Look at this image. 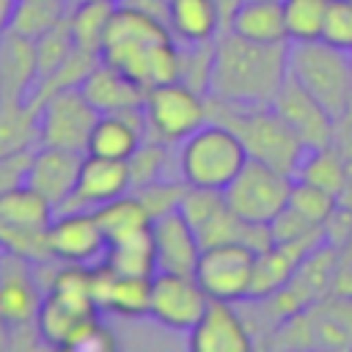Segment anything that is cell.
<instances>
[{"label": "cell", "instance_id": "obj_1", "mask_svg": "<svg viewBox=\"0 0 352 352\" xmlns=\"http://www.w3.org/2000/svg\"><path fill=\"white\" fill-rule=\"evenodd\" d=\"M289 74V41L261 44L223 30L212 47L209 99L231 107L272 104L280 82Z\"/></svg>", "mask_w": 352, "mask_h": 352}, {"label": "cell", "instance_id": "obj_2", "mask_svg": "<svg viewBox=\"0 0 352 352\" xmlns=\"http://www.w3.org/2000/svg\"><path fill=\"white\" fill-rule=\"evenodd\" d=\"M102 58L126 72L146 91L179 80V41L168 25L116 3Z\"/></svg>", "mask_w": 352, "mask_h": 352}, {"label": "cell", "instance_id": "obj_3", "mask_svg": "<svg viewBox=\"0 0 352 352\" xmlns=\"http://www.w3.org/2000/svg\"><path fill=\"white\" fill-rule=\"evenodd\" d=\"M206 102H209V118H217L226 126H231L236 132V138L242 140L250 160L267 162V165H272L289 176L297 173L308 148L286 126V121L272 110V104H267V107H231L223 102H212L209 96H206Z\"/></svg>", "mask_w": 352, "mask_h": 352}, {"label": "cell", "instance_id": "obj_4", "mask_svg": "<svg viewBox=\"0 0 352 352\" xmlns=\"http://www.w3.org/2000/svg\"><path fill=\"white\" fill-rule=\"evenodd\" d=\"M248 160L236 132L223 121L209 118L179 143V179L198 190H226Z\"/></svg>", "mask_w": 352, "mask_h": 352}, {"label": "cell", "instance_id": "obj_5", "mask_svg": "<svg viewBox=\"0 0 352 352\" xmlns=\"http://www.w3.org/2000/svg\"><path fill=\"white\" fill-rule=\"evenodd\" d=\"M289 74L336 118L352 110V52L316 41H289Z\"/></svg>", "mask_w": 352, "mask_h": 352}, {"label": "cell", "instance_id": "obj_6", "mask_svg": "<svg viewBox=\"0 0 352 352\" xmlns=\"http://www.w3.org/2000/svg\"><path fill=\"white\" fill-rule=\"evenodd\" d=\"M146 138L162 143H182L201 124L209 121V102L204 94L190 88L182 80H170L146 91L143 99Z\"/></svg>", "mask_w": 352, "mask_h": 352}, {"label": "cell", "instance_id": "obj_7", "mask_svg": "<svg viewBox=\"0 0 352 352\" xmlns=\"http://www.w3.org/2000/svg\"><path fill=\"white\" fill-rule=\"evenodd\" d=\"M292 184H294V176L267 162L248 160L245 168L236 173V179L223 190V195L242 220L270 226L289 206Z\"/></svg>", "mask_w": 352, "mask_h": 352}, {"label": "cell", "instance_id": "obj_8", "mask_svg": "<svg viewBox=\"0 0 352 352\" xmlns=\"http://www.w3.org/2000/svg\"><path fill=\"white\" fill-rule=\"evenodd\" d=\"M256 250L245 242H217L201 248L195 280L212 300L242 302L250 294Z\"/></svg>", "mask_w": 352, "mask_h": 352}, {"label": "cell", "instance_id": "obj_9", "mask_svg": "<svg viewBox=\"0 0 352 352\" xmlns=\"http://www.w3.org/2000/svg\"><path fill=\"white\" fill-rule=\"evenodd\" d=\"M96 118L99 113L85 99L80 85L55 91L38 107V146H58L85 154Z\"/></svg>", "mask_w": 352, "mask_h": 352}, {"label": "cell", "instance_id": "obj_10", "mask_svg": "<svg viewBox=\"0 0 352 352\" xmlns=\"http://www.w3.org/2000/svg\"><path fill=\"white\" fill-rule=\"evenodd\" d=\"M44 300V283L38 278L36 261L6 250L0 256V319L8 330L36 327V316Z\"/></svg>", "mask_w": 352, "mask_h": 352}, {"label": "cell", "instance_id": "obj_11", "mask_svg": "<svg viewBox=\"0 0 352 352\" xmlns=\"http://www.w3.org/2000/svg\"><path fill=\"white\" fill-rule=\"evenodd\" d=\"M206 302H209V294L201 289L195 275L165 272V270H157L151 275L148 316L162 327L176 333H190L192 324L201 319Z\"/></svg>", "mask_w": 352, "mask_h": 352}, {"label": "cell", "instance_id": "obj_12", "mask_svg": "<svg viewBox=\"0 0 352 352\" xmlns=\"http://www.w3.org/2000/svg\"><path fill=\"white\" fill-rule=\"evenodd\" d=\"M47 250L60 264H96L104 256L107 239L99 228V220L88 209L55 212L52 223L44 231Z\"/></svg>", "mask_w": 352, "mask_h": 352}, {"label": "cell", "instance_id": "obj_13", "mask_svg": "<svg viewBox=\"0 0 352 352\" xmlns=\"http://www.w3.org/2000/svg\"><path fill=\"white\" fill-rule=\"evenodd\" d=\"M272 110L286 121V126L300 138L305 148H322L333 143L336 118L292 74H286V80L280 82L272 99Z\"/></svg>", "mask_w": 352, "mask_h": 352}, {"label": "cell", "instance_id": "obj_14", "mask_svg": "<svg viewBox=\"0 0 352 352\" xmlns=\"http://www.w3.org/2000/svg\"><path fill=\"white\" fill-rule=\"evenodd\" d=\"M129 190H132V179H129L126 160H107V157L85 154L82 165H80L77 184L58 212H77V209L94 212L102 204H107Z\"/></svg>", "mask_w": 352, "mask_h": 352}, {"label": "cell", "instance_id": "obj_15", "mask_svg": "<svg viewBox=\"0 0 352 352\" xmlns=\"http://www.w3.org/2000/svg\"><path fill=\"white\" fill-rule=\"evenodd\" d=\"M256 346L253 333L248 330L242 311L228 300L206 302L201 319L190 330L192 352H248Z\"/></svg>", "mask_w": 352, "mask_h": 352}, {"label": "cell", "instance_id": "obj_16", "mask_svg": "<svg viewBox=\"0 0 352 352\" xmlns=\"http://www.w3.org/2000/svg\"><path fill=\"white\" fill-rule=\"evenodd\" d=\"M82 157H85L82 151L58 148V146H38V148H33V157H30L28 184L36 192H41L58 212L77 184Z\"/></svg>", "mask_w": 352, "mask_h": 352}, {"label": "cell", "instance_id": "obj_17", "mask_svg": "<svg viewBox=\"0 0 352 352\" xmlns=\"http://www.w3.org/2000/svg\"><path fill=\"white\" fill-rule=\"evenodd\" d=\"M151 239H154V253H157V270L165 272H182L192 275L198 256H201V242L182 214V209H170L165 214H157L151 220Z\"/></svg>", "mask_w": 352, "mask_h": 352}, {"label": "cell", "instance_id": "obj_18", "mask_svg": "<svg viewBox=\"0 0 352 352\" xmlns=\"http://www.w3.org/2000/svg\"><path fill=\"white\" fill-rule=\"evenodd\" d=\"M80 91L96 107V113L138 110V107H143V99H146V88L140 82H135L118 66L107 63L104 58L85 74V80L80 82Z\"/></svg>", "mask_w": 352, "mask_h": 352}, {"label": "cell", "instance_id": "obj_19", "mask_svg": "<svg viewBox=\"0 0 352 352\" xmlns=\"http://www.w3.org/2000/svg\"><path fill=\"white\" fill-rule=\"evenodd\" d=\"M146 140V116L143 107L126 113H99L85 154L107 160H129L132 151Z\"/></svg>", "mask_w": 352, "mask_h": 352}, {"label": "cell", "instance_id": "obj_20", "mask_svg": "<svg viewBox=\"0 0 352 352\" xmlns=\"http://www.w3.org/2000/svg\"><path fill=\"white\" fill-rule=\"evenodd\" d=\"M148 292L151 278L118 275L102 261L94 264V300L99 311H110L118 316H143L148 314Z\"/></svg>", "mask_w": 352, "mask_h": 352}, {"label": "cell", "instance_id": "obj_21", "mask_svg": "<svg viewBox=\"0 0 352 352\" xmlns=\"http://www.w3.org/2000/svg\"><path fill=\"white\" fill-rule=\"evenodd\" d=\"M36 85V47L11 30L0 33V91L3 102H28Z\"/></svg>", "mask_w": 352, "mask_h": 352}, {"label": "cell", "instance_id": "obj_22", "mask_svg": "<svg viewBox=\"0 0 352 352\" xmlns=\"http://www.w3.org/2000/svg\"><path fill=\"white\" fill-rule=\"evenodd\" d=\"M226 28L242 38L261 41V44L289 41L286 19H283V0H242Z\"/></svg>", "mask_w": 352, "mask_h": 352}, {"label": "cell", "instance_id": "obj_23", "mask_svg": "<svg viewBox=\"0 0 352 352\" xmlns=\"http://www.w3.org/2000/svg\"><path fill=\"white\" fill-rule=\"evenodd\" d=\"M223 14L214 0H168V30L179 44L214 41Z\"/></svg>", "mask_w": 352, "mask_h": 352}, {"label": "cell", "instance_id": "obj_24", "mask_svg": "<svg viewBox=\"0 0 352 352\" xmlns=\"http://www.w3.org/2000/svg\"><path fill=\"white\" fill-rule=\"evenodd\" d=\"M311 250L308 248H300V245H278L272 242L270 248L258 250L256 253V264H253V280H250V294L245 300H253V297H270L275 292H280L297 264L308 256Z\"/></svg>", "mask_w": 352, "mask_h": 352}, {"label": "cell", "instance_id": "obj_25", "mask_svg": "<svg viewBox=\"0 0 352 352\" xmlns=\"http://www.w3.org/2000/svg\"><path fill=\"white\" fill-rule=\"evenodd\" d=\"M94 214H96L99 228H102L107 242H118V239L143 234L151 228V220H154L151 212L146 209V204L132 190L102 204L99 209H94Z\"/></svg>", "mask_w": 352, "mask_h": 352}, {"label": "cell", "instance_id": "obj_26", "mask_svg": "<svg viewBox=\"0 0 352 352\" xmlns=\"http://www.w3.org/2000/svg\"><path fill=\"white\" fill-rule=\"evenodd\" d=\"M102 264L110 267L118 275H135V278H151L157 272V253H154V239L151 228L118 242H107Z\"/></svg>", "mask_w": 352, "mask_h": 352}, {"label": "cell", "instance_id": "obj_27", "mask_svg": "<svg viewBox=\"0 0 352 352\" xmlns=\"http://www.w3.org/2000/svg\"><path fill=\"white\" fill-rule=\"evenodd\" d=\"M91 314H99V311H82V308L44 292V300H41V308H38V316H36V336L47 346L66 349L77 324Z\"/></svg>", "mask_w": 352, "mask_h": 352}, {"label": "cell", "instance_id": "obj_28", "mask_svg": "<svg viewBox=\"0 0 352 352\" xmlns=\"http://www.w3.org/2000/svg\"><path fill=\"white\" fill-rule=\"evenodd\" d=\"M69 8L72 6L66 0H14L3 30H11L16 36L36 41L50 28H55L69 14Z\"/></svg>", "mask_w": 352, "mask_h": 352}, {"label": "cell", "instance_id": "obj_29", "mask_svg": "<svg viewBox=\"0 0 352 352\" xmlns=\"http://www.w3.org/2000/svg\"><path fill=\"white\" fill-rule=\"evenodd\" d=\"M116 14V0H85L74 3L69 8V25L74 33V41L80 50L102 55L104 36L110 28V19Z\"/></svg>", "mask_w": 352, "mask_h": 352}, {"label": "cell", "instance_id": "obj_30", "mask_svg": "<svg viewBox=\"0 0 352 352\" xmlns=\"http://www.w3.org/2000/svg\"><path fill=\"white\" fill-rule=\"evenodd\" d=\"M38 140V110L28 102H0V157L33 148Z\"/></svg>", "mask_w": 352, "mask_h": 352}, {"label": "cell", "instance_id": "obj_31", "mask_svg": "<svg viewBox=\"0 0 352 352\" xmlns=\"http://www.w3.org/2000/svg\"><path fill=\"white\" fill-rule=\"evenodd\" d=\"M294 179H302V182H311L333 195H341L344 192V184H346V168H344V160L336 148L330 146H322V148H308Z\"/></svg>", "mask_w": 352, "mask_h": 352}, {"label": "cell", "instance_id": "obj_32", "mask_svg": "<svg viewBox=\"0 0 352 352\" xmlns=\"http://www.w3.org/2000/svg\"><path fill=\"white\" fill-rule=\"evenodd\" d=\"M33 47H36V82H38L47 74H52L77 47L72 25H69V14L55 28H50L44 36H38L33 41Z\"/></svg>", "mask_w": 352, "mask_h": 352}, {"label": "cell", "instance_id": "obj_33", "mask_svg": "<svg viewBox=\"0 0 352 352\" xmlns=\"http://www.w3.org/2000/svg\"><path fill=\"white\" fill-rule=\"evenodd\" d=\"M327 6L330 0H283V19H286L289 41L322 38Z\"/></svg>", "mask_w": 352, "mask_h": 352}, {"label": "cell", "instance_id": "obj_34", "mask_svg": "<svg viewBox=\"0 0 352 352\" xmlns=\"http://www.w3.org/2000/svg\"><path fill=\"white\" fill-rule=\"evenodd\" d=\"M129 165V179H132V190L146 187L157 179H165V168H168V143L146 138L132 157L126 160Z\"/></svg>", "mask_w": 352, "mask_h": 352}, {"label": "cell", "instance_id": "obj_35", "mask_svg": "<svg viewBox=\"0 0 352 352\" xmlns=\"http://www.w3.org/2000/svg\"><path fill=\"white\" fill-rule=\"evenodd\" d=\"M289 209L300 212L302 217H308L311 223H319L324 226L333 212L338 209V195L311 184V182H302V179H294L292 184V195H289Z\"/></svg>", "mask_w": 352, "mask_h": 352}, {"label": "cell", "instance_id": "obj_36", "mask_svg": "<svg viewBox=\"0 0 352 352\" xmlns=\"http://www.w3.org/2000/svg\"><path fill=\"white\" fill-rule=\"evenodd\" d=\"M217 38V36H214ZM212 47L214 41L201 44H179V80L195 88L198 94H209V77H212Z\"/></svg>", "mask_w": 352, "mask_h": 352}, {"label": "cell", "instance_id": "obj_37", "mask_svg": "<svg viewBox=\"0 0 352 352\" xmlns=\"http://www.w3.org/2000/svg\"><path fill=\"white\" fill-rule=\"evenodd\" d=\"M184 192H187L184 179H179V182L157 179V182H151V184H146V187H138V190H135V195L146 204V209L151 212V217L165 214V212H170V209H179V206H182Z\"/></svg>", "mask_w": 352, "mask_h": 352}, {"label": "cell", "instance_id": "obj_38", "mask_svg": "<svg viewBox=\"0 0 352 352\" xmlns=\"http://www.w3.org/2000/svg\"><path fill=\"white\" fill-rule=\"evenodd\" d=\"M322 41L352 52V0H330Z\"/></svg>", "mask_w": 352, "mask_h": 352}, {"label": "cell", "instance_id": "obj_39", "mask_svg": "<svg viewBox=\"0 0 352 352\" xmlns=\"http://www.w3.org/2000/svg\"><path fill=\"white\" fill-rule=\"evenodd\" d=\"M116 346V338L110 333V327L99 319V314H91L85 316L77 330L72 333L69 338V346L66 349H82V352H107Z\"/></svg>", "mask_w": 352, "mask_h": 352}, {"label": "cell", "instance_id": "obj_40", "mask_svg": "<svg viewBox=\"0 0 352 352\" xmlns=\"http://www.w3.org/2000/svg\"><path fill=\"white\" fill-rule=\"evenodd\" d=\"M33 148H22L14 154L0 157V198L22 184H28V168H30Z\"/></svg>", "mask_w": 352, "mask_h": 352}, {"label": "cell", "instance_id": "obj_41", "mask_svg": "<svg viewBox=\"0 0 352 352\" xmlns=\"http://www.w3.org/2000/svg\"><path fill=\"white\" fill-rule=\"evenodd\" d=\"M116 3H121L126 8H135V11L146 14V16L168 25V0H116Z\"/></svg>", "mask_w": 352, "mask_h": 352}, {"label": "cell", "instance_id": "obj_42", "mask_svg": "<svg viewBox=\"0 0 352 352\" xmlns=\"http://www.w3.org/2000/svg\"><path fill=\"white\" fill-rule=\"evenodd\" d=\"M217 3V8H220V14H223V28L228 25V19H231V14L236 11V6L242 3V0H214Z\"/></svg>", "mask_w": 352, "mask_h": 352}, {"label": "cell", "instance_id": "obj_43", "mask_svg": "<svg viewBox=\"0 0 352 352\" xmlns=\"http://www.w3.org/2000/svg\"><path fill=\"white\" fill-rule=\"evenodd\" d=\"M11 344V330H8V324L0 319V349H6Z\"/></svg>", "mask_w": 352, "mask_h": 352}, {"label": "cell", "instance_id": "obj_44", "mask_svg": "<svg viewBox=\"0 0 352 352\" xmlns=\"http://www.w3.org/2000/svg\"><path fill=\"white\" fill-rule=\"evenodd\" d=\"M74 3H85V0H69V6H74Z\"/></svg>", "mask_w": 352, "mask_h": 352}, {"label": "cell", "instance_id": "obj_45", "mask_svg": "<svg viewBox=\"0 0 352 352\" xmlns=\"http://www.w3.org/2000/svg\"><path fill=\"white\" fill-rule=\"evenodd\" d=\"M3 253H6V248H3V242H0V256H3Z\"/></svg>", "mask_w": 352, "mask_h": 352}, {"label": "cell", "instance_id": "obj_46", "mask_svg": "<svg viewBox=\"0 0 352 352\" xmlns=\"http://www.w3.org/2000/svg\"><path fill=\"white\" fill-rule=\"evenodd\" d=\"M0 102H3V91H0Z\"/></svg>", "mask_w": 352, "mask_h": 352}, {"label": "cell", "instance_id": "obj_47", "mask_svg": "<svg viewBox=\"0 0 352 352\" xmlns=\"http://www.w3.org/2000/svg\"><path fill=\"white\" fill-rule=\"evenodd\" d=\"M66 3H69V0H66Z\"/></svg>", "mask_w": 352, "mask_h": 352}]
</instances>
